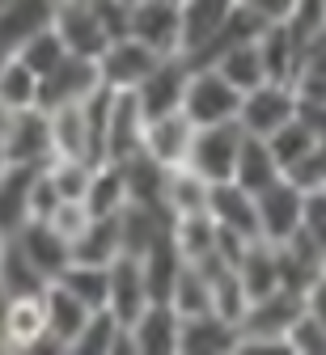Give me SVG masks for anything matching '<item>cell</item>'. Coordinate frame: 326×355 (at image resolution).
Returning a JSON list of instances; mask_svg holds the SVG:
<instances>
[{
    "mask_svg": "<svg viewBox=\"0 0 326 355\" xmlns=\"http://www.w3.org/2000/svg\"><path fill=\"white\" fill-rule=\"evenodd\" d=\"M182 110L195 127H212V123H233L242 110V89L229 76H220L216 64H195L191 80H186V98Z\"/></svg>",
    "mask_w": 326,
    "mask_h": 355,
    "instance_id": "obj_1",
    "label": "cell"
},
{
    "mask_svg": "<svg viewBox=\"0 0 326 355\" xmlns=\"http://www.w3.org/2000/svg\"><path fill=\"white\" fill-rule=\"evenodd\" d=\"M288 119H297V85L293 80H263L242 94V110H238V127L246 136H271Z\"/></svg>",
    "mask_w": 326,
    "mask_h": 355,
    "instance_id": "obj_2",
    "label": "cell"
},
{
    "mask_svg": "<svg viewBox=\"0 0 326 355\" xmlns=\"http://www.w3.org/2000/svg\"><path fill=\"white\" fill-rule=\"evenodd\" d=\"M242 140H246V131L238 127V119L233 123H212V127H195L186 165H191L199 178H208V182H229L233 165H238V153H242Z\"/></svg>",
    "mask_w": 326,
    "mask_h": 355,
    "instance_id": "obj_3",
    "label": "cell"
},
{
    "mask_svg": "<svg viewBox=\"0 0 326 355\" xmlns=\"http://www.w3.org/2000/svg\"><path fill=\"white\" fill-rule=\"evenodd\" d=\"M51 26H56V34L64 38V47L72 55H89V60H98L106 51V42L115 38L111 26L102 21L98 0H60Z\"/></svg>",
    "mask_w": 326,
    "mask_h": 355,
    "instance_id": "obj_4",
    "label": "cell"
},
{
    "mask_svg": "<svg viewBox=\"0 0 326 355\" xmlns=\"http://www.w3.org/2000/svg\"><path fill=\"white\" fill-rule=\"evenodd\" d=\"M191 60L182 51L174 55H161L157 68L140 80V89H131L145 119H157V114H170V110H182V98H186V80H191Z\"/></svg>",
    "mask_w": 326,
    "mask_h": 355,
    "instance_id": "obj_5",
    "label": "cell"
},
{
    "mask_svg": "<svg viewBox=\"0 0 326 355\" xmlns=\"http://www.w3.org/2000/svg\"><path fill=\"white\" fill-rule=\"evenodd\" d=\"M127 34L140 38L157 55L182 51V9L178 0H131L127 13Z\"/></svg>",
    "mask_w": 326,
    "mask_h": 355,
    "instance_id": "obj_6",
    "label": "cell"
},
{
    "mask_svg": "<svg viewBox=\"0 0 326 355\" xmlns=\"http://www.w3.org/2000/svg\"><path fill=\"white\" fill-rule=\"evenodd\" d=\"M98 85H102L98 60H89V55H72V51H68L51 72L38 80V106H42V110H56V106L85 102Z\"/></svg>",
    "mask_w": 326,
    "mask_h": 355,
    "instance_id": "obj_7",
    "label": "cell"
},
{
    "mask_svg": "<svg viewBox=\"0 0 326 355\" xmlns=\"http://www.w3.org/2000/svg\"><path fill=\"white\" fill-rule=\"evenodd\" d=\"M254 207H259V237L271 245H284L301 229L305 191L297 182H288V178H279V182H271L267 191L254 195Z\"/></svg>",
    "mask_w": 326,
    "mask_h": 355,
    "instance_id": "obj_8",
    "label": "cell"
},
{
    "mask_svg": "<svg viewBox=\"0 0 326 355\" xmlns=\"http://www.w3.org/2000/svg\"><path fill=\"white\" fill-rule=\"evenodd\" d=\"M51 114V140H56V157H81V161H102V127L93 119V110L85 102L72 106H56Z\"/></svg>",
    "mask_w": 326,
    "mask_h": 355,
    "instance_id": "obj_9",
    "label": "cell"
},
{
    "mask_svg": "<svg viewBox=\"0 0 326 355\" xmlns=\"http://www.w3.org/2000/svg\"><path fill=\"white\" fill-rule=\"evenodd\" d=\"M5 153L9 165H47L56 157V140H51V114L42 106H26L13 114L9 131H5Z\"/></svg>",
    "mask_w": 326,
    "mask_h": 355,
    "instance_id": "obj_10",
    "label": "cell"
},
{
    "mask_svg": "<svg viewBox=\"0 0 326 355\" xmlns=\"http://www.w3.org/2000/svg\"><path fill=\"white\" fill-rule=\"evenodd\" d=\"M157 51L145 47L140 38L131 34H119L106 42V51L98 55V72H102V85L111 89H140V80H145L153 68H157Z\"/></svg>",
    "mask_w": 326,
    "mask_h": 355,
    "instance_id": "obj_11",
    "label": "cell"
},
{
    "mask_svg": "<svg viewBox=\"0 0 326 355\" xmlns=\"http://www.w3.org/2000/svg\"><path fill=\"white\" fill-rule=\"evenodd\" d=\"M145 110H140L131 89H115L111 110H106V131H102V161H123L140 153L145 144Z\"/></svg>",
    "mask_w": 326,
    "mask_h": 355,
    "instance_id": "obj_12",
    "label": "cell"
},
{
    "mask_svg": "<svg viewBox=\"0 0 326 355\" xmlns=\"http://www.w3.org/2000/svg\"><path fill=\"white\" fill-rule=\"evenodd\" d=\"M127 334H131V355H178L182 318L174 313L170 300H149L140 309V318L127 322Z\"/></svg>",
    "mask_w": 326,
    "mask_h": 355,
    "instance_id": "obj_13",
    "label": "cell"
},
{
    "mask_svg": "<svg viewBox=\"0 0 326 355\" xmlns=\"http://www.w3.org/2000/svg\"><path fill=\"white\" fill-rule=\"evenodd\" d=\"M238 343H242L238 322H229L216 309H208V313L182 318L178 355H238Z\"/></svg>",
    "mask_w": 326,
    "mask_h": 355,
    "instance_id": "obj_14",
    "label": "cell"
},
{
    "mask_svg": "<svg viewBox=\"0 0 326 355\" xmlns=\"http://www.w3.org/2000/svg\"><path fill=\"white\" fill-rule=\"evenodd\" d=\"M0 351H56L47 338V304L42 292L34 296H13L5 334H0Z\"/></svg>",
    "mask_w": 326,
    "mask_h": 355,
    "instance_id": "obj_15",
    "label": "cell"
},
{
    "mask_svg": "<svg viewBox=\"0 0 326 355\" xmlns=\"http://www.w3.org/2000/svg\"><path fill=\"white\" fill-rule=\"evenodd\" d=\"M191 140H195V123L186 119V110H170V114H157L145 123V144L140 148L153 161H161L165 169H174V165H186Z\"/></svg>",
    "mask_w": 326,
    "mask_h": 355,
    "instance_id": "obj_16",
    "label": "cell"
},
{
    "mask_svg": "<svg viewBox=\"0 0 326 355\" xmlns=\"http://www.w3.org/2000/svg\"><path fill=\"white\" fill-rule=\"evenodd\" d=\"M60 0H5L0 5V55H17L26 38L56 21Z\"/></svg>",
    "mask_w": 326,
    "mask_h": 355,
    "instance_id": "obj_17",
    "label": "cell"
},
{
    "mask_svg": "<svg viewBox=\"0 0 326 355\" xmlns=\"http://www.w3.org/2000/svg\"><path fill=\"white\" fill-rule=\"evenodd\" d=\"M174 229V216L157 203H127L119 211V245L123 254H149L161 237H170Z\"/></svg>",
    "mask_w": 326,
    "mask_h": 355,
    "instance_id": "obj_18",
    "label": "cell"
},
{
    "mask_svg": "<svg viewBox=\"0 0 326 355\" xmlns=\"http://www.w3.org/2000/svg\"><path fill=\"white\" fill-rule=\"evenodd\" d=\"M153 296H149V279H145V266H140L136 254H119L111 262V296H106V309L127 326L140 318V309H145Z\"/></svg>",
    "mask_w": 326,
    "mask_h": 355,
    "instance_id": "obj_19",
    "label": "cell"
},
{
    "mask_svg": "<svg viewBox=\"0 0 326 355\" xmlns=\"http://www.w3.org/2000/svg\"><path fill=\"white\" fill-rule=\"evenodd\" d=\"M42 304H47V338H51L56 351H72V338L81 334V326L89 322L93 309L85 300H76L64 284H47L42 288Z\"/></svg>",
    "mask_w": 326,
    "mask_h": 355,
    "instance_id": "obj_20",
    "label": "cell"
},
{
    "mask_svg": "<svg viewBox=\"0 0 326 355\" xmlns=\"http://www.w3.org/2000/svg\"><path fill=\"white\" fill-rule=\"evenodd\" d=\"M233 5H238V0H178V9H182V55L186 60H195L220 34Z\"/></svg>",
    "mask_w": 326,
    "mask_h": 355,
    "instance_id": "obj_21",
    "label": "cell"
},
{
    "mask_svg": "<svg viewBox=\"0 0 326 355\" xmlns=\"http://www.w3.org/2000/svg\"><path fill=\"white\" fill-rule=\"evenodd\" d=\"M13 241L30 254V262L38 266L47 279H56L64 266L72 262V241H68L64 233H56L47 220H26V225L13 233Z\"/></svg>",
    "mask_w": 326,
    "mask_h": 355,
    "instance_id": "obj_22",
    "label": "cell"
},
{
    "mask_svg": "<svg viewBox=\"0 0 326 355\" xmlns=\"http://www.w3.org/2000/svg\"><path fill=\"white\" fill-rule=\"evenodd\" d=\"M208 216L216 220L220 229L229 233H242V237H259V207H254V195L246 187L229 182H212V195H208Z\"/></svg>",
    "mask_w": 326,
    "mask_h": 355,
    "instance_id": "obj_23",
    "label": "cell"
},
{
    "mask_svg": "<svg viewBox=\"0 0 326 355\" xmlns=\"http://www.w3.org/2000/svg\"><path fill=\"white\" fill-rule=\"evenodd\" d=\"M76 355H131V334L111 309H93L81 334L72 338Z\"/></svg>",
    "mask_w": 326,
    "mask_h": 355,
    "instance_id": "obj_24",
    "label": "cell"
},
{
    "mask_svg": "<svg viewBox=\"0 0 326 355\" xmlns=\"http://www.w3.org/2000/svg\"><path fill=\"white\" fill-rule=\"evenodd\" d=\"M34 165H9L0 173V237H13L30 220V191H34Z\"/></svg>",
    "mask_w": 326,
    "mask_h": 355,
    "instance_id": "obj_25",
    "label": "cell"
},
{
    "mask_svg": "<svg viewBox=\"0 0 326 355\" xmlns=\"http://www.w3.org/2000/svg\"><path fill=\"white\" fill-rule=\"evenodd\" d=\"M238 279H242V288H246L250 300H259V296H267L275 288H284V284H279V250L271 241L254 237L242 250V258H238Z\"/></svg>",
    "mask_w": 326,
    "mask_h": 355,
    "instance_id": "obj_26",
    "label": "cell"
},
{
    "mask_svg": "<svg viewBox=\"0 0 326 355\" xmlns=\"http://www.w3.org/2000/svg\"><path fill=\"white\" fill-rule=\"evenodd\" d=\"M279 178H284V169H279L271 144H267L263 136H246V140H242V153H238V165H233V182L246 187L250 195H259V191H267L271 182H279Z\"/></svg>",
    "mask_w": 326,
    "mask_h": 355,
    "instance_id": "obj_27",
    "label": "cell"
},
{
    "mask_svg": "<svg viewBox=\"0 0 326 355\" xmlns=\"http://www.w3.org/2000/svg\"><path fill=\"white\" fill-rule=\"evenodd\" d=\"M119 165H123V178H127V203H157V207H165V173L170 169L161 161H153L145 148H140V153L123 157Z\"/></svg>",
    "mask_w": 326,
    "mask_h": 355,
    "instance_id": "obj_28",
    "label": "cell"
},
{
    "mask_svg": "<svg viewBox=\"0 0 326 355\" xmlns=\"http://www.w3.org/2000/svg\"><path fill=\"white\" fill-rule=\"evenodd\" d=\"M85 207H89V216H119L127 207V178H123L119 161H93Z\"/></svg>",
    "mask_w": 326,
    "mask_h": 355,
    "instance_id": "obj_29",
    "label": "cell"
},
{
    "mask_svg": "<svg viewBox=\"0 0 326 355\" xmlns=\"http://www.w3.org/2000/svg\"><path fill=\"white\" fill-rule=\"evenodd\" d=\"M119 254H123V245H119V216H89V225L72 237V258L76 262L111 266Z\"/></svg>",
    "mask_w": 326,
    "mask_h": 355,
    "instance_id": "obj_30",
    "label": "cell"
},
{
    "mask_svg": "<svg viewBox=\"0 0 326 355\" xmlns=\"http://www.w3.org/2000/svg\"><path fill=\"white\" fill-rule=\"evenodd\" d=\"M208 195H212V182H208V178H199L191 165H174L165 173V211L170 216L208 211Z\"/></svg>",
    "mask_w": 326,
    "mask_h": 355,
    "instance_id": "obj_31",
    "label": "cell"
},
{
    "mask_svg": "<svg viewBox=\"0 0 326 355\" xmlns=\"http://www.w3.org/2000/svg\"><path fill=\"white\" fill-rule=\"evenodd\" d=\"M259 51H263V64H267V80H297L301 42L288 34L284 21H275L259 34Z\"/></svg>",
    "mask_w": 326,
    "mask_h": 355,
    "instance_id": "obj_32",
    "label": "cell"
},
{
    "mask_svg": "<svg viewBox=\"0 0 326 355\" xmlns=\"http://www.w3.org/2000/svg\"><path fill=\"white\" fill-rule=\"evenodd\" d=\"M56 284H64L76 300H85L89 309H106V296H111V266L102 262H68L64 271L56 275Z\"/></svg>",
    "mask_w": 326,
    "mask_h": 355,
    "instance_id": "obj_33",
    "label": "cell"
},
{
    "mask_svg": "<svg viewBox=\"0 0 326 355\" xmlns=\"http://www.w3.org/2000/svg\"><path fill=\"white\" fill-rule=\"evenodd\" d=\"M0 284H5L13 296H34V292H42L51 279H47L38 266L30 262V254L13 237H5V241H0Z\"/></svg>",
    "mask_w": 326,
    "mask_h": 355,
    "instance_id": "obj_34",
    "label": "cell"
},
{
    "mask_svg": "<svg viewBox=\"0 0 326 355\" xmlns=\"http://www.w3.org/2000/svg\"><path fill=\"white\" fill-rule=\"evenodd\" d=\"M212 64L220 68V76H229L233 85H238L242 94L267 80V64H263V51H259V38H250V42H233V47H225Z\"/></svg>",
    "mask_w": 326,
    "mask_h": 355,
    "instance_id": "obj_35",
    "label": "cell"
},
{
    "mask_svg": "<svg viewBox=\"0 0 326 355\" xmlns=\"http://www.w3.org/2000/svg\"><path fill=\"white\" fill-rule=\"evenodd\" d=\"M178 254L186 262H204L216 254V220L208 211H195V216H174V229H170Z\"/></svg>",
    "mask_w": 326,
    "mask_h": 355,
    "instance_id": "obj_36",
    "label": "cell"
},
{
    "mask_svg": "<svg viewBox=\"0 0 326 355\" xmlns=\"http://www.w3.org/2000/svg\"><path fill=\"white\" fill-rule=\"evenodd\" d=\"M182 254H178V245H174V237H161L149 254H140V266H145V279H149V296L153 300H170V288H174V279H178V271H182Z\"/></svg>",
    "mask_w": 326,
    "mask_h": 355,
    "instance_id": "obj_37",
    "label": "cell"
},
{
    "mask_svg": "<svg viewBox=\"0 0 326 355\" xmlns=\"http://www.w3.org/2000/svg\"><path fill=\"white\" fill-rule=\"evenodd\" d=\"M170 304H174L178 318H195V313H208L212 309V284L195 262H182V271L170 288Z\"/></svg>",
    "mask_w": 326,
    "mask_h": 355,
    "instance_id": "obj_38",
    "label": "cell"
},
{
    "mask_svg": "<svg viewBox=\"0 0 326 355\" xmlns=\"http://www.w3.org/2000/svg\"><path fill=\"white\" fill-rule=\"evenodd\" d=\"M42 173L51 178V187L64 203H85V191H89V178H93V161H81V157H51L42 165Z\"/></svg>",
    "mask_w": 326,
    "mask_h": 355,
    "instance_id": "obj_39",
    "label": "cell"
},
{
    "mask_svg": "<svg viewBox=\"0 0 326 355\" xmlns=\"http://www.w3.org/2000/svg\"><path fill=\"white\" fill-rule=\"evenodd\" d=\"M0 106H9V110L38 106V76L17 55H9L0 64Z\"/></svg>",
    "mask_w": 326,
    "mask_h": 355,
    "instance_id": "obj_40",
    "label": "cell"
},
{
    "mask_svg": "<svg viewBox=\"0 0 326 355\" xmlns=\"http://www.w3.org/2000/svg\"><path fill=\"white\" fill-rule=\"evenodd\" d=\"M64 55H68V47H64V38L56 34V26L38 30L34 38H26L22 47H17V60H22V64H26V68H30L38 80H42L47 72H51V68H56Z\"/></svg>",
    "mask_w": 326,
    "mask_h": 355,
    "instance_id": "obj_41",
    "label": "cell"
},
{
    "mask_svg": "<svg viewBox=\"0 0 326 355\" xmlns=\"http://www.w3.org/2000/svg\"><path fill=\"white\" fill-rule=\"evenodd\" d=\"M267 144H271V153H275V161H279V169H288V165H297L313 144H318V136L301 123V119H288L279 131H271L267 136Z\"/></svg>",
    "mask_w": 326,
    "mask_h": 355,
    "instance_id": "obj_42",
    "label": "cell"
},
{
    "mask_svg": "<svg viewBox=\"0 0 326 355\" xmlns=\"http://www.w3.org/2000/svg\"><path fill=\"white\" fill-rule=\"evenodd\" d=\"M284 178H288V182H297L301 191H318V187H326V140H318L297 165H288Z\"/></svg>",
    "mask_w": 326,
    "mask_h": 355,
    "instance_id": "obj_43",
    "label": "cell"
},
{
    "mask_svg": "<svg viewBox=\"0 0 326 355\" xmlns=\"http://www.w3.org/2000/svg\"><path fill=\"white\" fill-rule=\"evenodd\" d=\"M288 351L293 355H326V326L309 313H301L288 326Z\"/></svg>",
    "mask_w": 326,
    "mask_h": 355,
    "instance_id": "obj_44",
    "label": "cell"
},
{
    "mask_svg": "<svg viewBox=\"0 0 326 355\" xmlns=\"http://www.w3.org/2000/svg\"><path fill=\"white\" fill-rule=\"evenodd\" d=\"M301 233L318 245V250H326V187H318V191H305V207H301Z\"/></svg>",
    "mask_w": 326,
    "mask_h": 355,
    "instance_id": "obj_45",
    "label": "cell"
},
{
    "mask_svg": "<svg viewBox=\"0 0 326 355\" xmlns=\"http://www.w3.org/2000/svg\"><path fill=\"white\" fill-rule=\"evenodd\" d=\"M47 225H51L56 233H64V237L72 241V237L89 225V207H85V203H60L51 216H47Z\"/></svg>",
    "mask_w": 326,
    "mask_h": 355,
    "instance_id": "obj_46",
    "label": "cell"
},
{
    "mask_svg": "<svg viewBox=\"0 0 326 355\" xmlns=\"http://www.w3.org/2000/svg\"><path fill=\"white\" fill-rule=\"evenodd\" d=\"M297 119L313 131L318 140H326V102L322 98H301L297 94Z\"/></svg>",
    "mask_w": 326,
    "mask_h": 355,
    "instance_id": "obj_47",
    "label": "cell"
},
{
    "mask_svg": "<svg viewBox=\"0 0 326 355\" xmlns=\"http://www.w3.org/2000/svg\"><path fill=\"white\" fill-rule=\"evenodd\" d=\"M242 5L254 17H263L267 26H275V21H288V13L297 9V0H242Z\"/></svg>",
    "mask_w": 326,
    "mask_h": 355,
    "instance_id": "obj_48",
    "label": "cell"
},
{
    "mask_svg": "<svg viewBox=\"0 0 326 355\" xmlns=\"http://www.w3.org/2000/svg\"><path fill=\"white\" fill-rule=\"evenodd\" d=\"M305 313H309V318H318V322L326 326V271L305 288Z\"/></svg>",
    "mask_w": 326,
    "mask_h": 355,
    "instance_id": "obj_49",
    "label": "cell"
},
{
    "mask_svg": "<svg viewBox=\"0 0 326 355\" xmlns=\"http://www.w3.org/2000/svg\"><path fill=\"white\" fill-rule=\"evenodd\" d=\"M9 304H13V292L0 284V334H5V318H9Z\"/></svg>",
    "mask_w": 326,
    "mask_h": 355,
    "instance_id": "obj_50",
    "label": "cell"
},
{
    "mask_svg": "<svg viewBox=\"0 0 326 355\" xmlns=\"http://www.w3.org/2000/svg\"><path fill=\"white\" fill-rule=\"evenodd\" d=\"M9 169V153H5V136H0V173Z\"/></svg>",
    "mask_w": 326,
    "mask_h": 355,
    "instance_id": "obj_51",
    "label": "cell"
},
{
    "mask_svg": "<svg viewBox=\"0 0 326 355\" xmlns=\"http://www.w3.org/2000/svg\"><path fill=\"white\" fill-rule=\"evenodd\" d=\"M0 241H5V237H0Z\"/></svg>",
    "mask_w": 326,
    "mask_h": 355,
    "instance_id": "obj_52",
    "label": "cell"
}]
</instances>
